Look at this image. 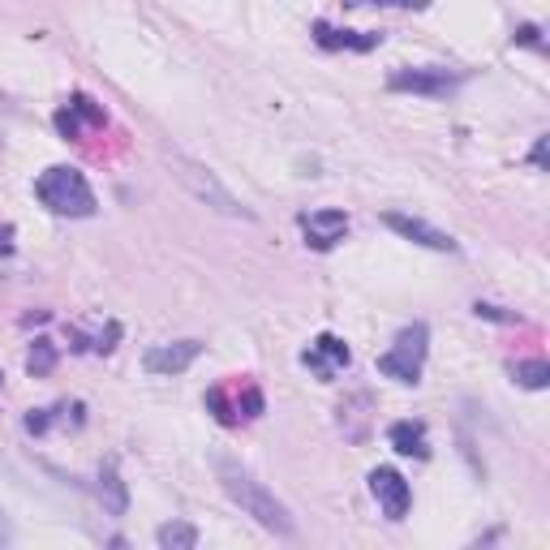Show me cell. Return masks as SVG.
<instances>
[{
	"label": "cell",
	"instance_id": "12",
	"mask_svg": "<svg viewBox=\"0 0 550 550\" xmlns=\"http://www.w3.org/2000/svg\"><path fill=\"white\" fill-rule=\"evenodd\" d=\"M387 443H392L400 456H417V460L430 456V439H426L422 422H396L392 430H387Z\"/></svg>",
	"mask_w": 550,
	"mask_h": 550
},
{
	"label": "cell",
	"instance_id": "10",
	"mask_svg": "<svg viewBox=\"0 0 550 550\" xmlns=\"http://www.w3.org/2000/svg\"><path fill=\"white\" fill-rule=\"evenodd\" d=\"M301 233H306V245H314V250H331V245H340L344 233H349V215L336 207L310 211V215H301Z\"/></svg>",
	"mask_w": 550,
	"mask_h": 550
},
{
	"label": "cell",
	"instance_id": "9",
	"mask_svg": "<svg viewBox=\"0 0 550 550\" xmlns=\"http://www.w3.org/2000/svg\"><path fill=\"white\" fill-rule=\"evenodd\" d=\"M198 357H202L198 340H177V344H155V349H147L142 366H147V374H164V379H172V374L190 370Z\"/></svg>",
	"mask_w": 550,
	"mask_h": 550
},
{
	"label": "cell",
	"instance_id": "1",
	"mask_svg": "<svg viewBox=\"0 0 550 550\" xmlns=\"http://www.w3.org/2000/svg\"><path fill=\"white\" fill-rule=\"evenodd\" d=\"M215 473H220L224 495L233 499L250 520H258V525H263L267 533H275V538H293V533H297V525H293V516H288V508H284V503L275 499L271 490L258 482V477L245 469V465H237V460L220 456V460H215Z\"/></svg>",
	"mask_w": 550,
	"mask_h": 550
},
{
	"label": "cell",
	"instance_id": "3",
	"mask_svg": "<svg viewBox=\"0 0 550 550\" xmlns=\"http://www.w3.org/2000/svg\"><path fill=\"white\" fill-rule=\"evenodd\" d=\"M168 168H172V177H177L185 190L202 202V207H211L220 215H233V220H254L250 207H245V202L228 190V185L215 177L207 164H198V159H190V155H168Z\"/></svg>",
	"mask_w": 550,
	"mask_h": 550
},
{
	"label": "cell",
	"instance_id": "8",
	"mask_svg": "<svg viewBox=\"0 0 550 550\" xmlns=\"http://www.w3.org/2000/svg\"><path fill=\"white\" fill-rule=\"evenodd\" d=\"M301 361H306V366L318 374V379H336V374L349 366L353 361V353H349V344H344L340 336H331V331H323V336H314V344L306 353H301Z\"/></svg>",
	"mask_w": 550,
	"mask_h": 550
},
{
	"label": "cell",
	"instance_id": "14",
	"mask_svg": "<svg viewBox=\"0 0 550 550\" xmlns=\"http://www.w3.org/2000/svg\"><path fill=\"white\" fill-rule=\"evenodd\" d=\"M314 39H318V48H353V52H370V48H379L383 35H357V31H331L327 22H318L314 26Z\"/></svg>",
	"mask_w": 550,
	"mask_h": 550
},
{
	"label": "cell",
	"instance_id": "19",
	"mask_svg": "<svg viewBox=\"0 0 550 550\" xmlns=\"http://www.w3.org/2000/svg\"><path fill=\"white\" fill-rule=\"evenodd\" d=\"M516 43H520V48H533V52H546V39H542V31L533 22L516 26Z\"/></svg>",
	"mask_w": 550,
	"mask_h": 550
},
{
	"label": "cell",
	"instance_id": "4",
	"mask_svg": "<svg viewBox=\"0 0 550 550\" xmlns=\"http://www.w3.org/2000/svg\"><path fill=\"white\" fill-rule=\"evenodd\" d=\"M426 353H430V327L426 323H409L396 336V344L379 357V374L383 379H396V383H422V370H426Z\"/></svg>",
	"mask_w": 550,
	"mask_h": 550
},
{
	"label": "cell",
	"instance_id": "16",
	"mask_svg": "<svg viewBox=\"0 0 550 550\" xmlns=\"http://www.w3.org/2000/svg\"><path fill=\"white\" fill-rule=\"evenodd\" d=\"M155 542L164 550H194L198 546V529L190 525V520H172V525L155 529Z\"/></svg>",
	"mask_w": 550,
	"mask_h": 550
},
{
	"label": "cell",
	"instance_id": "13",
	"mask_svg": "<svg viewBox=\"0 0 550 550\" xmlns=\"http://www.w3.org/2000/svg\"><path fill=\"white\" fill-rule=\"evenodd\" d=\"M99 503H104L108 516H125L129 512V490H125V482H121V473H117L112 460L99 469Z\"/></svg>",
	"mask_w": 550,
	"mask_h": 550
},
{
	"label": "cell",
	"instance_id": "11",
	"mask_svg": "<svg viewBox=\"0 0 550 550\" xmlns=\"http://www.w3.org/2000/svg\"><path fill=\"white\" fill-rule=\"evenodd\" d=\"M82 121L86 125H104L108 117H104V108H99L95 99H86V95H74V99H69V108L56 112V125H61L65 138H78L82 134Z\"/></svg>",
	"mask_w": 550,
	"mask_h": 550
},
{
	"label": "cell",
	"instance_id": "22",
	"mask_svg": "<svg viewBox=\"0 0 550 550\" xmlns=\"http://www.w3.org/2000/svg\"><path fill=\"white\" fill-rule=\"evenodd\" d=\"M546 142H550V138H538V142H533V155H529L533 168H546Z\"/></svg>",
	"mask_w": 550,
	"mask_h": 550
},
{
	"label": "cell",
	"instance_id": "7",
	"mask_svg": "<svg viewBox=\"0 0 550 550\" xmlns=\"http://www.w3.org/2000/svg\"><path fill=\"white\" fill-rule=\"evenodd\" d=\"M370 495L379 499V508H383L387 520H404L409 508H413V490H409V482H404L396 469H374L370 473Z\"/></svg>",
	"mask_w": 550,
	"mask_h": 550
},
{
	"label": "cell",
	"instance_id": "2",
	"mask_svg": "<svg viewBox=\"0 0 550 550\" xmlns=\"http://www.w3.org/2000/svg\"><path fill=\"white\" fill-rule=\"evenodd\" d=\"M35 198L52 215H69V220H86V215H95V207H99L91 181H86L78 168H69V164H56L48 172H39Z\"/></svg>",
	"mask_w": 550,
	"mask_h": 550
},
{
	"label": "cell",
	"instance_id": "5",
	"mask_svg": "<svg viewBox=\"0 0 550 550\" xmlns=\"http://www.w3.org/2000/svg\"><path fill=\"white\" fill-rule=\"evenodd\" d=\"M460 82L465 74H456V69H443V65H422V69H396L387 86L392 91H413V95H430V99H447L460 91Z\"/></svg>",
	"mask_w": 550,
	"mask_h": 550
},
{
	"label": "cell",
	"instance_id": "23",
	"mask_svg": "<svg viewBox=\"0 0 550 550\" xmlns=\"http://www.w3.org/2000/svg\"><path fill=\"white\" fill-rule=\"evenodd\" d=\"M13 254V228L9 224H0V258Z\"/></svg>",
	"mask_w": 550,
	"mask_h": 550
},
{
	"label": "cell",
	"instance_id": "6",
	"mask_svg": "<svg viewBox=\"0 0 550 550\" xmlns=\"http://www.w3.org/2000/svg\"><path fill=\"white\" fill-rule=\"evenodd\" d=\"M383 224L392 228V233H400L404 241L426 245V250H434V254H456V250H460L452 233H443V228H434V224H426V220H417V215L387 211V215H383Z\"/></svg>",
	"mask_w": 550,
	"mask_h": 550
},
{
	"label": "cell",
	"instance_id": "15",
	"mask_svg": "<svg viewBox=\"0 0 550 550\" xmlns=\"http://www.w3.org/2000/svg\"><path fill=\"white\" fill-rule=\"evenodd\" d=\"M512 383L516 387H529V392H542V387H550V366L542 357H533V361H512Z\"/></svg>",
	"mask_w": 550,
	"mask_h": 550
},
{
	"label": "cell",
	"instance_id": "17",
	"mask_svg": "<svg viewBox=\"0 0 550 550\" xmlns=\"http://www.w3.org/2000/svg\"><path fill=\"white\" fill-rule=\"evenodd\" d=\"M26 370H31L35 379L52 374V370H56V344H52V340H35L31 353H26Z\"/></svg>",
	"mask_w": 550,
	"mask_h": 550
},
{
	"label": "cell",
	"instance_id": "20",
	"mask_svg": "<svg viewBox=\"0 0 550 550\" xmlns=\"http://www.w3.org/2000/svg\"><path fill=\"white\" fill-rule=\"evenodd\" d=\"M353 5H387V9H426L430 0H353Z\"/></svg>",
	"mask_w": 550,
	"mask_h": 550
},
{
	"label": "cell",
	"instance_id": "24",
	"mask_svg": "<svg viewBox=\"0 0 550 550\" xmlns=\"http://www.w3.org/2000/svg\"><path fill=\"white\" fill-rule=\"evenodd\" d=\"M9 542V525H5V512H0V546Z\"/></svg>",
	"mask_w": 550,
	"mask_h": 550
},
{
	"label": "cell",
	"instance_id": "21",
	"mask_svg": "<svg viewBox=\"0 0 550 550\" xmlns=\"http://www.w3.org/2000/svg\"><path fill=\"white\" fill-rule=\"evenodd\" d=\"M48 426H52V413H48V409H39V413L26 417V430H31V434H43Z\"/></svg>",
	"mask_w": 550,
	"mask_h": 550
},
{
	"label": "cell",
	"instance_id": "18",
	"mask_svg": "<svg viewBox=\"0 0 550 550\" xmlns=\"http://www.w3.org/2000/svg\"><path fill=\"white\" fill-rule=\"evenodd\" d=\"M207 409L215 413V422L237 426V409H233V404H228V392H224V387H211V392H207Z\"/></svg>",
	"mask_w": 550,
	"mask_h": 550
}]
</instances>
